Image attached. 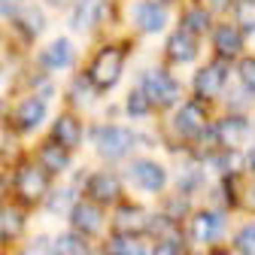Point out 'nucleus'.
Masks as SVG:
<instances>
[{"label": "nucleus", "mask_w": 255, "mask_h": 255, "mask_svg": "<svg viewBox=\"0 0 255 255\" xmlns=\"http://www.w3.org/2000/svg\"><path fill=\"white\" fill-rule=\"evenodd\" d=\"M67 228L76 231V234H82L91 243H101L110 234V210L98 207L88 198H79L73 204V210L67 213Z\"/></svg>", "instance_id": "15"}, {"label": "nucleus", "mask_w": 255, "mask_h": 255, "mask_svg": "<svg viewBox=\"0 0 255 255\" xmlns=\"http://www.w3.org/2000/svg\"><path fill=\"white\" fill-rule=\"evenodd\" d=\"M24 231V207L0 204V240H15Z\"/></svg>", "instance_id": "30"}, {"label": "nucleus", "mask_w": 255, "mask_h": 255, "mask_svg": "<svg viewBox=\"0 0 255 255\" xmlns=\"http://www.w3.org/2000/svg\"><path fill=\"white\" fill-rule=\"evenodd\" d=\"M234 82H237L246 94H252V98H255V49L246 52V55L234 64Z\"/></svg>", "instance_id": "33"}, {"label": "nucleus", "mask_w": 255, "mask_h": 255, "mask_svg": "<svg viewBox=\"0 0 255 255\" xmlns=\"http://www.w3.org/2000/svg\"><path fill=\"white\" fill-rule=\"evenodd\" d=\"M198 3H204L216 18H225L228 15V9H231V3H234V0H198Z\"/></svg>", "instance_id": "38"}, {"label": "nucleus", "mask_w": 255, "mask_h": 255, "mask_svg": "<svg viewBox=\"0 0 255 255\" xmlns=\"http://www.w3.org/2000/svg\"><path fill=\"white\" fill-rule=\"evenodd\" d=\"M240 161H243V173L255 176V137L240 149Z\"/></svg>", "instance_id": "37"}, {"label": "nucleus", "mask_w": 255, "mask_h": 255, "mask_svg": "<svg viewBox=\"0 0 255 255\" xmlns=\"http://www.w3.org/2000/svg\"><path fill=\"white\" fill-rule=\"evenodd\" d=\"M216 21H219V18H216L204 3H198V0H188V3H182V6L176 9L173 27H182V30H188V34H195V37L207 40Z\"/></svg>", "instance_id": "23"}, {"label": "nucleus", "mask_w": 255, "mask_h": 255, "mask_svg": "<svg viewBox=\"0 0 255 255\" xmlns=\"http://www.w3.org/2000/svg\"><path fill=\"white\" fill-rule=\"evenodd\" d=\"M122 113L131 119V122H149V119H155V116H158V110L152 107V101L146 98V91H143L137 82L128 88L125 101H122Z\"/></svg>", "instance_id": "26"}, {"label": "nucleus", "mask_w": 255, "mask_h": 255, "mask_svg": "<svg viewBox=\"0 0 255 255\" xmlns=\"http://www.w3.org/2000/svg\"><path fill=\"white\" fill-rule=\"evenodd\" d=\"M185 252H188L185 234H176V237H161V240H152V246H149V255H185Z\"/></svg>", "instance_id": "35"}, {"label": "nucleus", "mask_w": 255, "mask_h": 255, "mask_svg": "<svg viewBox=\"0 0 255 255\" xmlns=\"http://www.w3.org/2000/svg\"><path fill=\"white\" fill-rule=\"evenodd\" d=\"M213 137H216V149L240 152L255 137L252 113H222L219 110L216 119H213Z\"/></svg>", "instance_id": "13"}, {"label": "nucleus", "mask_w": 255, "mask_h": 255, "mask_svg": "<svg viewBox=\"0 0 255 255\" xmlns=\"http://www.w3.org/2000/svg\"><path fill=\"white\" fill-rule=\"evenodd\" d=\"M185 255H210V249H191V246H188V252H185Z\"/></svg>", "instance_id": "44"}, {"label": "nucleus", "mask_w": 255, "mask_h": 255, "mask_svg": "<svg viewBox=\"0 0 255 255\" xmlns=\"http://www.w3.org/2000/svg\"><path fill=\"white\" fill-rule=\"evenodd\" d=\"M88 255H110V252H107V249H104V243H94V246H91V252H88Z\"/></svg>", "instance_id": "41"}, {"label": "nucleus", "mask_w": 255, "mask_h": 255, "mask_svg": "<svg viewBox=\"0 0 255 255\" xmlns=\"http://www.w3.org/2000/svg\"><path fill=\"white\" fill-rule=\"evenodd\" d=\"M219 110L222 113H255V98L246 94L237 82H231V88L225 91V98L219 101Z\"/></svg>", "instance_id": "32"}, {"label": "nucleus", "mask_w": 255, "mask_h": 255, "mask_svg": "<svg viewBox=\"0 0 255 255\" xmlns=\"http://www.w3.org/2000/svg\"><path fill=\"white\" fill-rule=\"evenodd\" d=\"M128 61H131V43L128 40H107L91 52V58L85 61L82 70L101 94H110L122 85Z\"/></svg>", "instance_id": "5"}, {"label": "nucleus", "mask_w": 255, "mask_h": 255, "mask_svg": "<svg viewBox=\"0 0 255 255\" xmlns=\"http://www.w3.org/2000/svg\"><path fill=\"white\" fill-rule=\"evenodd\" d=\"M43 3H46L49 9H58V12H70V9L76 6V0H43Z\"/></svg>", "instance_id": "39"}, {"label": "nucleus", "mask_w": 255, "mask_h": 255, "mask_svg": "<svg viewBox=\"0 0 255 255\" xmlns=\"http://www.w3.org/2000/svg\"><path fill=\"white\" fill-rule=\"evenodd\" d=\"M231 228H234V216L228 210L201 201L191 210V216L185 219L182 234H185V243L191 249H213V246L228 243Z\"/></svg>", "instance_id": "4"}, {"label": "nucleus", "mask_w": 255, "mask_h": 255, "mask_svg": "<svg viewBox=\"0 0 255 255\" xmlns=\"http://www.w3.org/2000/svg\"><path fill=\"white\" fill-rule=\"evenodd\" d=\"M216 107L213 104H204L198 98H191V94H185V98L167 113L161 116L164 119V128H161V143L170 149L173 158L179 155H188L191 146H198L207 131L213 128V119H216Z\"/></svg>", "instance_id": "1"}, {"label": "nucleus", "mask_w": 255, "mask_h": 255, "mask_svg": "<svg viewBox=\"0 0 255 255\" xmlns=\"http://www.w3.org/2000/svg\"><path fill=\"white\" fill-rule=\"evenodd\" d=\"M46 116H49V98L30 91L12 107L9 128H12V134H30V131H37V128L46 122Z\"/></svg>", "instance_id": "18"}, {"label": "nucleus", "mask_w": 255, "mask_h": 255, "mask_svg": "<svg viewBox=\"0 0 255 255\" xmlns=\"http://www.w3.org/2000/svg\"><path fill=\"white\" fill-rule=\"evenodd\" d=\"M21 255H52V237L49 234H37L21 249Z\"/></svg>", "instance_id": "36"}, {"label": "nucleus", "mask_w": 255, "mask_h": 255, "mask_svg": "<svg viewBox=\"0 0 255 255\" xmlns=\"http://www.w3.org/2000/svg\"><path fill=\"white\" fill-rule=\"evenodd\" d=\"M91 240H85L82 234L70 231V228H64L61 234L52 237V255H88L91 252Z\"/></svg>", "instance_id": "29"}, {"label": "nucleus", "mask_w": 255, "mask_h": 255, "mask_svg": "<svg viewBox=\"0 0 255 255\" xmlns=\"http://www.w3.org/2000/svg\"><path fill=\"white\" fill-rule=\"evenodd\" d=\"M79 198H82V195H79V185H76L73 179H67V182L58 179V182L49 188V195H46L43 207H46V213H52V216L67 219V213L73 210V204H76Z\"/></svg>", "instance_id": "24"}, {"label": "nucleus", "mask_w": 255, "mask_h": 255, "mask_svg": "<svg viewBox=\"0 0 255 255\" xmlns=\"http://www.w3.org/2000/svg\"><path fill=\"white\" fill-rule=\"evenodd\" d=\"M255 49V43L243 34V30L231 21V18H219L216 24H213V30H210V37H207V55H213V58H219V61H225V64H234L246 55V52H252Z\"/></svg>", "instance_id": "11"}, {"label": "nucleus", "mask_w": 255, "mask_h": 255, "mask_svg": "<svg viewBox=\"0 0 255 255\" xmlns=\"http://www.w3.org/2000/svg\"><path fill=\"white\" fill-rule=\"evenodd\" d=\"M134 82L146 91V98L152 101V107L158 110V116H167L185 98V94H188V82L179 76V70L167 67L161 58L152 61V64H146V67H140Z\"/></svg>", "instance_id": "3"}, {"label": "nucleus", "mask_w": 255, "mask_h": 255, "mask_svg": "<svg viewBox=\"0 0 255 255\" xmlns=\"http://www.w3.org/2000/svg\"><path fill=\"white\" fill-rule=\"evenodd\" d=\"M240 216L255 219V176H249V173H243L240 185H237V219Z\"/></svg>", "instance_id": "34"}, {"label": "nucleus", "mask_w": 255, "mask_h": 255, "mask_svg": "<svg viewBox=\"0 0 255 255\" xmlns=\"http://www.w3.org/2000/svg\"><path fill=\"white\" fill-rule=\"evenodd\" d=\"M210 255H237V252H234L228 243H222V246H213V249H210Z\"/></svg>", "instance_id": "40"}, {"label": "nucleus", "mask_w": 255, "mask_h": 255, "mask_svg": "<svg viewBox=\"0 0 255 255\" xmlns=\"http://www.w3.org/2000/svg\"><path fill=\"white\" fill-rule=\"evenodd\" d=\"M122 176L128 182V188L137 191L143 198H161L170 191V164H164L161 158L137 152L131 161L122 164Z\"/></svg>", "instance_id": "6"}, {"label": "nucleus", "mask_w": 255, "mask_h": 255, "mask_svg": "<svg viewBox=\"0 0 255 255\" xmlns=\"http://www.w3.org/2000/svg\"><path fill=\"white\" fill-rule=\"evenodd\" d=\"M49 140H55L58 146L70 149V152H79L85 143H88V125L79 113L73 110H61L49 128Z\"/></svg>", "instance_id": "19"}, {"label": "nucleus", "mask_w": 255, "mask_h": 255, "mask_svg": "<svg viewBox=\"0 0 255 255\" xmlns=\"http://www.w3.org/2000/svg\"><path fill=\"white\" fill-rule=\"evenodd\" d=\"M152 207L137 198H125L110 210V231L113 234H137L146 237V222H149Z\"/></svg>", "instance_id": "17"}, {"label": "nucleus", "mask_w": 255, "mask_h": 255, "mask_svg": "<svg viewBox=\"0 0 255 255\" xmlns=\"http://www.w3.org/2000/svg\"><path fill=\"white\" fill-rule=\"evenodd\" d=\"M101 101H104V94L94 88V82L85 76V70H76L73 79L67 82V88H64V104H67V110L82 116V113L98 110Z\"/></svg>", "instance_id": "21"}, {"label": "nucleus", "mask_w": 255, "mask_h": 255, "mask_svg": "<svg viewBox=\"0 0 255 255\" xmlns=\"http://www.w3.org/2000/svg\"><path fill=\"white\" fill-rule=\"evenodd\" d=\"M231 82H234V67L231 64L207 55L188 76V94L198 98V101H204V104H213L219 110V101L225 98V91L231 88Z\"/></svg>", "instance_id": "8"}, {"label": "nucleus", "mask_w": 255, "mask_h": 255, "mask_svg": "<svg viewBox=\"0 0 255 255\" xmlns=\"http://www.w3.org/2000/svg\"><path fill=\"white\" fill-rule=\"evenodd\" d=\"M79 185V195L94 201L104 210H113L116 204H122L128 198V182L122 176V167H94V170H79L76 176H70Z\"/></svg>", "instance_id": "7"}, {"label": "nucleus", "mask_w": 255, "mask_h": 255, "mask_svg": "<svg viewBox=\"0 0 255 255\" xmlns=\"http://www.w3.org/2000/svg\"><path fill=\"white\" fill-rule=\"evenodd\" d=\"M176 9L164 6L161 0H131L128 6V21H131L137 37H164L173 27Z\"/></svg>", "instance_id": "12"}, {"label": "nucleus", "mask_w": 255, "mask_h": 255, "mask_svg": "<svg viewBox=\"0 0 255 255\" xmlns=\"http://www.w3.org/2000/svg\"><path fill=\"white\" fill-rule=\"evenodd\" d=\"M3 195H6V176L0 173V201H3Z\"/></svg>", "instance_id": "43"}, {"label": "nucleus", "mask_w": 255, "mask_h": 255, "mask_svg": "<svg viewBox=\"0 0 255 255\" xmlns=\"http://www.w3.org/2000/svg\"><path fill=\"white\" fill-rule=\"evenodd\" d=\"M161 3H164V6H170V9H179L182 3H188V0H161Z\"/></svg>", "instance_id": "42"}, {"label": "nucleus", "mask_w": 255, "mask_h": 255, "mask_svg": "<svg viewBox=\"0 0 255 255\" xmlns=\"http://www.w3.org/2000/svg\"><path fill=\"white\" fill-rule=\"evenodd\" d=\"M225 18H231L243 34L255 43V0H234Z\"/></svg>", "instance_id": "31"}, {"label": "nucleus", "mask_w": 255, "mask_h": 255, "mask_svg": "<svg viewBox=\"0 0 255 255\" xmlns=\"http://www.w3.org/2000/svg\"><path fill=\"white\" fill-rule=\"evenodd\" d=\"M88 143L98 155V161L107 167H122L125 161H131L137 152H143V146L149 143L146 134H140L137 128L116 122V119H104V122H91L88 128Z\"/></svg>", "instance_id": "2"}, {"label": "nucleus", "mask_w": 255, "mask_h": 255, "mask_svg": "<svg viewBox=\"0 0 255 255\" xmlns=\"http://www.w3.org/2000/svg\"><path fill=\"white\" fill-rule=\"evenodd\" d=\"M213 185V176L207 173V167L191 155H179L176 164L170 167V188L179 195L191 198V201H204L207 191Z\"/></svg>", "instance_id": "14"}, {"label": "nucleus", "mask_w": 255, "mask_h": 255, "mask_svg": "<svg viewBox=\"0 0 255 255\" xmlns=\"http://www.w3.org/2000/svg\"><path fill=\"white\" fill-rule=\"evenodd\" d=\"M252 119H255V113H252Z\"/></svg>", "instance_id": "45"}, {"label": "nucleus", "mask_w": 255, "mask_h": 255, "mask_svg": "<svg viewBox=\"0 0 255 255\" xmlns=\"http://www.w3.org/2000/svg\"><path fill=\"white\" fill-rule=\"evenodd\" d=\"M73 155L76 152H70V149H64V146H58L55 140H43L40 146H37V152H34V161L58 182V179H64L70 170H73Z\"/></svg>", "instance_id": "22"}, {"label": "nucleus", "mask_w": 255, "mask_h": 255, "mask_svg": "<svg viewBox=\"0 0 255 255\" xmlns=\"http://www.w3.org/2000/svg\"><path fill=\"white\" fill-rule=\"evenodd\" d=\"M113 15V0H76V6L67 15V27L76 37H91L107 24Z\"/></svg>", "instance_id": "16"}, {"label": "nucleus", "mask_w": 255, "mask_h": 255, "mask_svg": "<svg viewBox=\"0 0 255 255\" xmlns=\"http://www.w3.org/2000/svg\"><path fill=\"white\" fill-rule=\"evenodd\" d=\"M207 58V40L188 34L182 27H170L161 43V61L173 70H195Z\"/></svg>", "instance_id": "9"}, {"label": "nucleus", "mask_w": 255, "mask_h": 255, "mask_svg": "<svg viewBox=\"0 0 255 255\" xmlns=\"http://www.w3.org/2000/svg\"><path fill=\"white\" fill-rule=\"evenodd\" d=\"M12 24H15V30H18L24 40H37V37L46 34L49 18H46L43 6H37V3H21L18 12L12 15Z\"/></svg>", "instance_id": "25"}, {"label": "nucleus", "mask_w": 255, "mask_h": 255, "mask_svg": "<svg viewBox=\"0 0 255 255\" xmlns=\"http://www.w3.org/2000/svg\"><path fill=\"white\" fill-rule=\"evenodd\" d=\"M104 249L110 255H149V240L146 237H137V234H107L104 240Z\"/></svg>", "instance_id": "27"}, {"label": "nucleus", "mask_w": 255, "mask_h": 255, "mask_svg": "<svg viewBox=\"0 0 255 255\" xmlns=\"http://www.w3.org/2000/svg\"><path fill=\"white\" fill-rule=\"evenodd\" d=\"M76 61H79V49L73 43V37L67 34H61L55 40H49L40 55H37V64H40V70L46 73H64V70H73L76 67Z\"/></svg>", "instance_id": "20"}, {"label": "nucleus", "mask_w": 255, "mask_h": 255, "mask_svg": "<svg viewBox=\"0 0 255 255\" xmlns=\"http://www.w3.org/2000/svg\"><path fill=\"white\" fill-rule=\"evenodd\" d=\"M55 185V179L34 161V158H21L12 170V191L15 201L27 210V207H40L49 195V188Z\"/></svg>", "instance_id": "10"}, {"label": "nucleus", "mask_w": 255, "mask_h": 255, "mask_svg": "<svg viewBox=\"0 0 255 255\" xmlns=\"http://www.w3.org/2000/svg\"><path fill=\"white\" fill-rule=\"evenodd\" d=\"M228 246L237 255H255V219L252 216L234 219V228L228 234Z\"/></svg>", "instance_id": "28"}]
</instances>
